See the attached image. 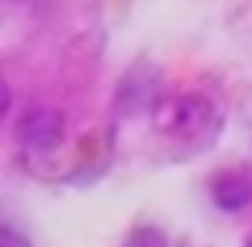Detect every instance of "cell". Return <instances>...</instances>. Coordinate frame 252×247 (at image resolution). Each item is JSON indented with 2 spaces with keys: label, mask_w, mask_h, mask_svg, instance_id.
I'll return each mask as SVG.
<instances>
[{
  "label": "cell",
  "mask_w": 252,
  "mask_h": 247,
  "mask_svg": "<svg viewBox=\"0 0 252 247\" xmlns=\"http://www.w3.org/2000/svg\"><path fill=\"white\" fill-rule=\"evenodd\" d=\"M244 247H252V235H248V243H244Z\"/></svg>",
  "instance_id": "5b68a950"
},
{
  "label": "cell",
  "mask_w": 252,
  "mask_h": 247,
  "mask_svg": "<svg viewBox=\"0 0 252 247\" xmlns=\"http://www.w3.org/2000/svg\"><path fill=\"white\" fill-rule=\"evenodd\" d=\"M210 113H215V109H210L202 97H177V101H168V105L160 109V126H164V130H172V134H189V138H198L202 126L210 122Z\"/></svg>",
  "instance_id": "7a4b0ae2"
},
{
  "label": "cell",
  "mask_w": 252,
  "mask_h": 247,
  "mask_svg": "<svg viewBox=\"0 0 252 247\" xmlns=\"http://www.w3.org/2000/svg\"><path fill=\"white\" fill-rule=\"evenodd\" d=\"M0 247H30V243L17 235V226H13V222H4V226H0Z\"/></svg>",
  "instance_id": "277c9868"
},
{
  "label": "cell",
  "mask_w": 252,
  "mask_h": 247,
  "mask_svg": "<svg viewBox=\"0 0 252 247\" xmlns=\"http://www.w3.org/2000/svg\"><path fill=\"white\" fill-rule=\"evenodd\" d=\"M210 197H215L219 210L235 214V210H244V205L252 201V185H248L244 172H223V176L210 180Z\"/></svg>",
  "instance_id": "3957f363"
},
{
  "label": "cell",
  "mask_w": 252,
  "mask_h": 247,
  "mask_svg": "<svg viewBox=\"0 0 252 247\" xmlns=\"http://www.w3.org/2000/svg\"><path fill=\"white\" fill-rule=\"evenodd\" d=\"M63 138V117L55 109H26L17 117V142L30 155H51Z\"/></svg>",
  "instance_id": "6da1fadb"
},
{
  "label": "cell",
  "mask_w": 252,
  "mask_h": 247,
  "mask_svg": "<svg viewBox=\"0 0 252 247\" xmlns=\"http://www.w3.org/2000/svg\"><path fill=\"white\" fill-rule=\"evenodd\" d=\"M130 247H139V243H130Z\"/></svg>",
  "instance_id": "8992f818"
}]
</instances>
